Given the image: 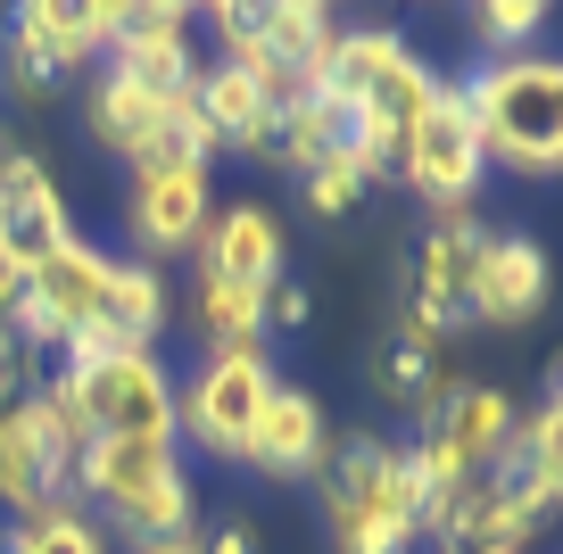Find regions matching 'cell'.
<instances>
[{
  "instance_id": "obj_1",
  "label": "cell",
  "mask_w": 563,
  "mask_h": 554,
  "mask_svg": "<svg viewBox=\"0 0 563 554\" xmlns=\"http://www.w3.org/2000/svg\"><path fill=\"white\" fill-rule=\"evenodd\" d=\"M440 84H448V75L431 67L398 25H356V34L340 25L332 58H323V84H316V91H332V100L349 108L340 166H349L356 182L398 174V149H406V133L422 124V108L440 100Z\"/></svg>"
},
{
  "instance_id": "obj_2",
  "label": "cell",
  "mask_w": 563,
  "mask_h": 554,
  "mask_svg": "<svg viewBox=\"0 0 563 554\" xmlns=\"http://www.w3.org/2000/svg\"><path fill=\"white\" fill-rule=\"evenodd\" d=\"M464 108H473L481 157L522 182H547L563 166V58L555 51H514L481 58L473 75H456Z\"/></svg>"
},
{
  "instance_id": "obj_3",
  "label": "cell",
  "mask_w": 563,
  "mask_h": 554,
  "mask_svg": "<svg viewBox=\"0 0 563 554\" xmlns=\"http://www.w3.org/2000/svg\"><path fill=\"white\" fill-rule=\"evenodd\" d=\"M316 488H323V530H332L340 554H415L422 546V497L389 439H340L323 455Z\"/></svg>"
},
{
  "instance_id": "obj_4",
  "label": "cell",
  "mask_w": 563,
  "mask_h": 554,
  "mask_svg": "<svg viewBox=\"0 0 563 554\" xmlns=\"http://www.w3.org/2000/svg\"><path fill=\"white\" fill-rule=\"evenodd\" d=\"M84 447H91V431L58 398V381H34L0 414V513L25 521V513H51V505H75Z\"/></svg>"
},
{
  "instance_id": "obj_5",
  "label": "cell",
  "mask_w": 563,
  "mask_h": 554,
  "mask_svg": "<svg viewBox=\"0 0 563 554\" xmlns=\"http://www.w3.org/2000/svg\"><path fill=\"white\" fill-rule=\"evenodd\" d=\"M51 381H58V398L75 406V422H84L91 439H175V373H166L158 347L58 364Z\"/></svg>"
},
{
  "instance_id": "obj_6",
  "label": "cell",
  "mask_w": 563,
  "mask_h": 554,
  "mask_svg": "<svg viewBox=\"0 0 563 554\" xmlns=\"http://www.w3.org/2000/svg\"><path fill=\"white\" fill-rule=\"evenodd\" d=\"M481 257H489V224L481 215H440V224L422 232L415 265H406V298H398V340L448 347L456 331H473Z\"/></svg>"
},
{
  "instance_id": "obj_7",
  "label": "cell",
  "mask_w": 563,
  "mask_h": 554,
  "mask_svg": "<svg viewBox=\"0 0 563 554\" xmlns=\"http://www.w3.org/2000/svg\"><path fill=\"white\" fill-rule=\"evenodd\" d=\"M265 398H274L265 347H208V356L175 381V439H191V447L216 455V464H241Z\"/></svg>"
},
{
  "instance_id": "obj_8",
  "label": "cell",
  "mask_w": 563,
  "mask_h": 554,
  "mask_svg": "<svg viewBox=\"0 0 563 554\" xmlns=\"http://www.w3.org/2000/svg\"><path fill=\"white\" fill-rule=\"evenodd\" d=\"M108 274H117V248L84 241V232H75V241H58L51 257L25 265V290H18L9 331H18L34 356H67V347L91 331V314H100Z\"/></svg>"
},
{
  "instance_id": "obj_9",
  "label": "cell",
  "mask_w": 563,
  "mask_h": 554,
  "mask_svg": "<svg viewBox=\"0 0 563 554\" xmlns=\"http://www.w3.org/2000/svg\"><path fill=\"white\" fill-rule=\"evenodd\" d=\"M481 174H489V157H481L473 108H464L456 75H448L440 100L422 108V124L406 133V149H398V182H406V191H415L431 215H473Z\"/></svg>"
},
{
  "instance_id": "obj_10",
  "label": "cell",
  "mask_w": 563,
  "mask_h": 554,
  "mask_svg": "<svg viewBox=\"0 0 563 554\" xmlns=\"http://www.w3.org/2000/svg\"><path fill=\"white\" fill-rule=\"evenodd\" d=\"M216 215V166H133V191H124V232H133L141 265L191 257L199 232Z\"/></svg>"
},
{
  "instance_id": "obj_11",
  "label": "cell",
  "mask_w": 563,
  "mask_h": 554,
  "mask_svg": "<svg viewBox=\"0 0 563 554\" xmlns=\"http://www.w3.org/2000/svg\"><path fill=\"white\" fill-rule=\"evenodd\" d=\"M191 9L183 0H124V18H117V42H108V75H124V84L141 91H191L199 75V42H191Z\"/></svg>"
},
{
  "instance_id": "obj_12",
  "label": "cell",
  "mask_w": 563,
  "mask_h": 554,
  "mask_svg": "<svg viewBox=\"0 0 563 554\" xmlns=\"http://www.w3.org/2000/svg\"><path fill=\"white\" fill-rule=\"evenodd\" d=\"M323 455H332V422H323V398L299 381H274V398H265L257 431H249L241 447V472H257V480H316Z\"/></svg>"
},
{
  "instance_id": "obj_13",
  "label": "cell",
  "mask_w": 563,
  "mask_h": 554,
  "mask_svg": "<svg viewBox=\"0 0 563 554\" xmlns=\"http://www.w3.org/2000/svg\"><path fill=\"white\" fill-rule=\"evenodd\" d=\"M191 257H199L208 281H232V290H265V281L290 274V241H282V215L265 208V199H232V208H216Z\"/></svg>"
},
{
  "instance_id": "obj_14",
  "label": "cell",
  "mask_w": 563,
  "mask_h": 554,
  "mask_svg": "<svg viewBox=\"0 0 563 554\" xmlns=\"http://www.w3.org/2000/svg\"><path fill=\"white\" fill-rule=\"evenodd\" d=\"M0 241L18 248V265H34V257H51L58 241H75L58 174L42 166L34 149H18V141H0Z\"/></svg>"
},
{
  "instance_id": "obj_15",
  "label": "cell",
  "mask_w": 563,
  "mask_h": 554,
  "mask_svg": "<svg viewBox=\"0 0 563 554\" xmlns=\"http://www.w3.org/2000/svg\"><path fill=\"white\" fill-rule=\"evenodd\" d=\"M175 100H183V91H175ZM175 100H166V91H141V84H124V75L100 67V84L84 91V133H91V149L124 157V166H175V157H166Z\"/></svg>"
},
{
  "instance_id": "obj_16",
  "label": "cell",
  "mask_w": 563,
  "mask_h": 554,
  "mask_svg": "<svg viewBox=\"0 0 563 554\" xmlns=\"http://www.w3.org/2000/svg\"><path fill=\"white\" fill-rule=\"evenodd\" d=\"M166 314H175V298H166L158 265L117 257V274H108V298H100V314H91V331H84V340H75L58 364H84V356H133V347H158Z\"/></svg>"
},
{
  "instance_id": "obj_17",
  "label": "cell",
  "mask_w": 563,
  "mask_h": 554,
  "mask_svg": "<svg viewBox=\"0 0 563 554\" xmlns=\"http://www.w3.org/2000/svg\"><path fill=\"white\" fill-rule=\"evenodd\" d=\"M547 248L530 232H489V257H481V290H473V323H497V331H522L547 314Z\"/></svg>"
},
{
  "instance_id": "obj_18",
  "label": "cell",
  "mask_w": 563,
  "mask_h": 554,
  "mask_svg": "<svg viewBox=\"0 0 563 554\" xmlns=\"http://www.w3.org/2000/svg\"><path fill=\"white\" fill-rule=\"evenodd\" d=\"M332 34H340V18L323 9V0H265V9H257V51L274 58V67H290L307 91L323 84Z\"/></svg>"
},
{
  "instance_id": "obj_19",
  "label": "cell",
  "mask_w": 563,
  "mask_h": 554,
  "mask_svg": "<svg viewBox=\"0 0 563 554\" xmlns=\"http://www.w3.org/2000/svg\"><path fill=\"white\" fill-rule=\"evenodd\" d=\"M340 141H349V108H340L332 91H307V100H290L274 117V166L316 174V166L340 157Z\"/></svg>"
},
{
  "instance_id": "obj_20",
  "label": "cell",
  "mask_w": 563,
  "mask_h": 554,
  "mask_svg": "<svg viewBox=\"0 0 563 554\" xmlns=\"http://www.w3.org/2000/svg\"><path fill=\"white\" fill-rule=\"evenodd\" d=\"M440 356H448V347H422V340H398V331H389V347L373 356V381H382V398H389V406H406V414L422 422L431 406L448 398Z\"/></svg>"
},
{
  "instance_id": "obj_21",
  "label": "cell",
  "mask_w": 563,
  "mask_h": 554,
  "mask_svg": "<svg viewBox=\"0 0 563 554\" xmlns=\"http://www.w3.org/2000/svg\"><path fill=\"white\" fill-rule=\"evenodd\" d=\"M0 554H117V546L84 505H51V513L0 521Z\"/></svg>"
},
{
  "instance_id": "obj_22",
  "label": "cell",
  "mask_w": 563,
  "mask_h": 554,
  "mask_svg": "<svg viewBox=\"0 0 563 554\" xmlns=\"http://www.w3.org/2000/svg\"><path fill=\"white\" fill-rule=\"evenodd\" d=\"M191 323L208 347H257L265 323H257V290H232V281H191Z\"/></svg>"
},
{
  "instance_id": "obj_23",
  "label": "cell",
  "mask_w": 563,
  "mask_h": 554,
  "mask_svg": "<svg viewBox=\"0 0 563 554\" xmlns=\"http://www.w3.org/2000/svg\"><path fill=\"white\" fill-rule=\"evenodd\" d=\"M473 18V42L489 58H514V51H539V34H547V0H481V9H464Z\"/></svg>"
},
{
  "instance_id": "obj_24",
  "label": "cell",
  "mask_w": 563,
  "mask_h": 554,
  "mask_svg": "<svg viewBox=\"0 0 563 554\" xmlns=\"http://www.w3.org/2000/svg\"><path fill=\"white\" fill-rule=\"evenodd\" d=\"M58 84H67V75H58L25 34H9V25H0V91H9V100H25V108H42V100H58Z\"/></svg>"
},
{
  "instance_id": "obj_25",
  "label": "cell",
  "mask_w": 563,
  "mask_h": 554,
  "mask_svg": "<svg viewBox=\"0 0 563 554\" xmlns=\"http://www.w3.org/2000/svg\"><path fill=\"white\" fill-rule=\"evenodd\" d=\"M257 323H265V331H307V323H316V298H307V281H290V274L265 281V290H257Z\"/></svg>"
},
{
  "instance_id": "obj_26",
  "label": "cell",
  "mask_w": 563,
  "mask_h": 554,
  "mask_svg": "<svg viewBox=\"0 0 563 554\" xmlns=\"http://www.w3.org/2000/svg\"><path fill=\"white\" fill-rule=\"evenodd\" d=\"M299 191H307V208H316V215H349L356 199H365V182H356V174H349V166H340V157H332V166L299 174Z\"/></svg>"
},
{
  "instance_id": "obj_27",
  "label": "cell",
  "mask_w": 563,
  "mask_h": 554,
  "mask_svg": "<svg viewBox=\"0 0 563 554\" xmlns=\"http://www.w3.org/2000/svg\"><path fill=\"white\" fill-rule=\"evenodd\" d=\"M34 381H42V356H34V347H25L9 323H0V414H9V406H18Z\"/></svg>"
},
{
  "instance_id": "obj_28",
  "label": "cell",
  "mask_w": 563,
  "mask_h": 554,
  "mask_svg": "<svg viewBox=\"0 0 563 554\" xmlns=\"http://www.w3.org/2000/svg\"><path fill=\"white\" fill-rule=\"evenodd\" d=\"M448 554H530V546H497V538H473V546H448Z\"/></svg>"
}]
</instances>
